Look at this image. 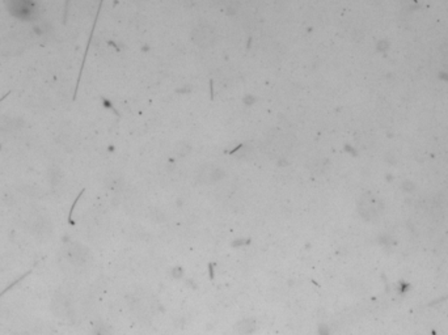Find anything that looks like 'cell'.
I'll return each mask as SVG.
<instances>
[{"instance_id":"obj_1","label":"cell","mask_w":448,"mask_h":335,"mask_svg":"<svg viewBox=\"0 0 448 335\" xmlns=\"http://www.w3.org/2000/svg\"><path fill=\"white\" fill-rule=\"evenodd\" d=\"M191 38H193L194 42L197 43V45H199V46L207 47L214 43L215 32L211 27L202 24V25H198V27L193 30Z\"/></svg>"}]
</instances>
